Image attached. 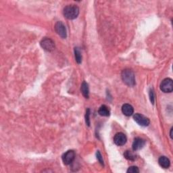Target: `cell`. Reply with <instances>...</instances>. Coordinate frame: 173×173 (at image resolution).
Returning a JSON list of instances; mask_svg holds the SVG:
<instances>
[{
    "instance_id": "1",
    "label": "cell",
    "mask_w": 173,
    "mask_h": 173,
    "mask_svg": "<svg viewBox=\"0 0 173 173\" xmlns=\"http://www.w3.org/2000/svg\"><path fill=\"white\" fill-rule=\"evenodd\" d=\"M63 14L67 19H75L79 14V8L75 5H69L64 8Z\"/></svg>"
},
{
    "instance_id": "2",
    "label": "cell",
    "mask_w": 173,
    "mask_h": 173,
    "mask_svg": "<svg viewBox=\"0 0 173 173\" xmlns=\"http://www.w3.org/2000/svg\"><path fill=\"white\" fill-rule=\"evenodd\" d=\"M122 81L126 85L129 86H133L135 85V79L134 72L130 69H125L122 70L121 74Z\"/></svg>"
},
{
    "instance_id": "3",
    "label": "cell",
    "mask_w": 173,
    "mask_h": 173,
    "mask_svg": "<svg viewBox=\"0 0 173 173\" xmlns=\"http://www.w3.org/2000/svg\"><path fill=\"white\" fill-rule=\"evenodd\" d=\"M41 48L47 51H52L55 49V43L51 39L45 37L41 40L40 42Z\"/></svg>"
},
{
    "instance_id": "4",
    "label": "cell",
    "mask_w": 173,
    "mask_h": 173,
    "mask_svg": "<svg viewBox=\"0 0 173 173\" xmlns=\"http://www.w3.org/2000/svg\"><path fill=\"white\" fill-rule=\"evenodd\" d=\"M160 89L164 93H171L173 91V81L171 79H164L160 84Z\"/></svg>"
},
{
    "instance_id": "5",
    "label": "cell",
    "mask_w": 173,
    "mask_h": 173,
    "mask_svg": "<svg viewBox=\"0 0 173 173\" xmlns=\"http://www.w3.org/2000/svg\"><path fill=\"white\" fill-rule=\"evenodd\" d=\"M133 118L135 121L142 126H147L150 125V119L145 116L143 114L139 113H136L133 116Z\"/></svg>"
},
{
    "instance_id": "6",
    "label": "cell",
    "mask_w": 173,
    "mask_h": 173,
    "mask_svg": "<svg viewBox=\"0 0 173 173\" xmlns=\"http://www.w3.org/2000/svg\"><path fill=\"white\" fill-rule=\"evenodd\" d=\"M55 32L57 33L58 35L61 37L63 39L66 38L67 32H66V26H65L64 24L62 23L61 21H58L57 22L56 24H55Z\"/></svg>"
},
{
    "instance_id": "7",
    "label": "cell",
    "mask_w": 173,
    "mask_h": 173,
    "mask_svg": "<svg viewBox=\"0 0 173 173\" xmlns=\"http://www.w3.org/2000/svg\"><path fill=\"white\" fill-rule=\"evenodd\" d=\"M76 154L73 150H69L64 153L62 156V161L64 164L69 165L75 159Z\"/></svg>"
},
{
    "instance_id": "8",
    "label": "cell",
    "mask_w": 173,
    "mask_h": 173,
    "mask_svg": "<svg viewBox=\"0 0 173 173\" xmlns=\"http://www.w3.org/2000/svg\"><path fill=\"white\" fill-rule=\"evenodd\" d=\"M126 141H127V138L122 132H118L114 137V143L118 146H122L125 145L126 143Z\"/></svg>"
},
{
    "instance_id": "9",
    "label": "cell",
    "mask_w": 173,
    "mask_h": 173,
    "mask_svg": "<svg viewBox=\"0 0 173 173\" xmlns=\"http://www.w3.org/2000/svg\"><path fill=\"white\" fill-rule=\"evenodd\" d=\"M146 144V141L144 139L139 137L135 138L132 143V150L134 151H138L142 149Z\"/></svg>"
},
{
    "instance_id": "10",
    "label": "cell",
    "mask_w": 173,
    "mask_h": 173,
    "mask_svg": "<svg viewBox=\"0 0 173 173\" xmlns=\"http://www.w3.org/2000/svg\"><path fill=\"white\" fill-rule=\"evenodd\" d=\"M122 112L126 116H130L132 115L134 112V109L131 105L126 104H124L122 107Z\"/></svg>"
},
{
    "instance_id": "11",
    "label": "cell",
    "mask_w": 173,
    "mask_h": 173,
    "mask_svg": "<svg viewBox=\"0 0 173 173\" xmlns=\"http://www.w3.org/2000/svg\"><path fill=\"white\" fill-rule=\"evenodd\" d=\"M160 166L164 168H168L171 165V162L169 159L166 156H161L158 160Z\"/></svg>"
},
{
    "instance_id": "12",
    "label": "cell",
    "mask_w": 173,
    "mask_h": 173,
    "mask_svg": "<svg viewBox=\"0 0 173 173\" xmlns=\"http://www.w3.org/2000/svg\"><path fill=\"white\" fill-rule=\"evenodd\" d=\"M81 90L82 94L83 96H84L85 98L88 99L89 97V89L88 84L85 81L83 82L82 85H81Z\"/></svg>"
},
{
    "instance_id": "13",
    "label": "cell",
    "mask_w": 173,
    "mask_h": 173,
    "mask_svg": "<svg viewBox=\"0 0 173 173\" xmlns=\"http://www.w3.org/2000/svg\"><path fill=\"white\" fill-rule=\"evenodd\" d=\"M98 113L100 116H110V110L108 109V108L106 106H105V105H103V106H101L100 108V109L98 110Z\"/></svg>"
},
{
    "instance_id": "14",
    "label": "cell",
    "mask_w": 173,
    "mask_h": 173,
    "mask_svg": "<svg viewBox=\"0 0 173 173\" xmlns=\"http://www.w3.org/2000/svg\"><path fill=\"white\" fill-rule=\"evenodd\" d=\"M75 56L76 62L78 64H81L82 62V55L81 51L78 48H75Z\"/></svg>"
},
{
    "instance_id": "15",
    "label": "cell",
    "mask_w": 173,
    "mask_h": 173,
    "mask_svg": "<svg viewBox=\"0 0 173 173\" xmlns=\"http://www.w3.org/2000/svg\"><path fill=\"white\" fill-rule=\"evenodd\" d=\"M124 156L125 158L129 160H131V161H133L136 159V156L131 151H126L124 154Z\"/></svg>"
},
{
    "instance_id": "16",
    "label": "cell",
    "mask_w": 173,
    "mask_h": 173,
    "mask_svg": "<svg viewBox=\"0 0 173 173\" xmlns=\"http://www.w3.org/2000/svg\"><path fill=\"white\" fill-rule=\"evenodd\" d=\"M90 110L88 109L86 110V114H85V121H86V124L87 125V126H90Z\"/></svg>"
},
{
    "instance_id": "17",
    "label": "cell",
    "mask_w": 173,
    "mask_h": 173,
    "mask_svg": "<svg viewBox=\"0 0 173 173\" xmlns=\"http://www.w3.org/2000/svg\"><path fill=\"white\" fill-rule=\"evenodd\" d=\"M127 172L128 173H138L139 172V170L137 167V166H131V167H129V169L127 170Z\"/></svg>"
},
{
    "instance_id": "18",
    "label": "cell",
    "mask_w": 173,
    "mask_h": 173,
    "mask_svg": "<svg viewBox=\"0 0 173 173\" xmlns=\"http://www.w3.org/2000/svg\"><path fill=\"white\" fill-rule=\"evenodd\" d=\"M150 98L151 104H154V101H155V95H154V91L153 89H151L150 90Z\"/></svg>"
},
{
    "instance_id": "19",
    "label": "cell",
    "mask_w": 173,
    "mask_h": 173,
    "mask_svg": "<svg viewBox=\"0 0 173 173\" xmlns=\"http://www.w3.org/2000/svg\"><path fill=\"white\" fill-rule=\"evenodd\" d=\"M96 155H97V160H99V162H100V164H101V165H104L103 157H102V156H101V153L100 152V151H97Z\"/></svg>"
},
{
    "instance_id": "20",
    "label": "cell",
    "mask_w": 173,
    "mask_h": 173,
    "mask_svg": "<svg viewBox=\"0 0 173 173\" xmlns=\"http://www.w3.org/2000/svg\"><path fill=\"white\" fill-rule=\"evenodd\" d=\"M172 130H173V129L172 128V129H171V133H170V136H171V139H172Z\"/></svg>"
}]
</instances>
